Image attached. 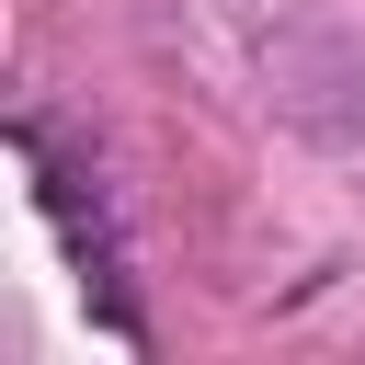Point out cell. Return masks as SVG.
<instances>
[{"mask_svg":"<svg viewBox=\"0 0 365 365\" xmlns=\"http://www.w3.org/2000/svg\"><path fill=\"white\" fill-rule=\"evenodd\" d=\"M194 11L217 34L228 80L365 194V34H342L319 0H194Z\"/></svg>","mask_w":365,"mask_h":365,"instance_id":"6da1fadb","label":"cell"}]
</instances>
